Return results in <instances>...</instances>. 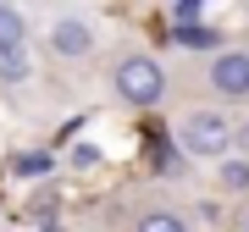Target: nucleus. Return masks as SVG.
<instances>
[{"label":"nucleus","instance_id":"2","mask_svg":"<svg viewBox=\"0 0 249 232\" xmlns=\"http://www.w3.org/2000/svg\"><path fill=\"white\" fill-rule=\"evenodd\" d=\"M111 89L122 105H133V111H155L160 99H166V66L155 61V55H122L111 72Z\"/></svg>","mask_w":249,"mask_h":232},{"label":"nucleus","instance_id":"3","mask_svg":"<svg viewBox=\"0 0 249 232\" xmlns=\"http://www.w3.org/2000/svg\"><path fill=\"white\" fill-rule=\"evenodd\" d=\"M28 17L22 6H0V83H22L34 72V50H28Z\"/></svg>","mask_w":249,"mask_h":232},{"label":"nucleus","instance_id":"1","mask_svg":"<svg viewBox=\"0 0 249 232\" xmlns=\"http://www.w3.org/2000/svg\"><path fill=\"white\" fill-rule=\"evenodd\" d=\"M232 138H238V127H232V116L222 111H183L178 116V149L188 155V161H227Z\"/></svg>","mask_w":249,"mask_h":232},{"label":"nucleus","instance_id":"6","mask_svg":"<svg viewBox=\"0 0 249 232\" xmlns=\"http://www.w3.org/2000/svg\"><path fill=\"white\" fill-rule=\"evenodd\" d=\"M133 232H194V227H188L183 210H144L133 221Z\"/></svg>","mask_w":249,"mask_h":232},{"label":"nucleus","instance_id":"10","mask_svg":"<svg viewBox=\"0 0 249 232\" xmlns=\"http://www.w3.org/2000/svg\"><path fill=\"white\" fill-rule=\"evenodd\" d=\"M17 177H34V182H39V177H50V155H45V149L22 155V161H17Z\"/></svg>","mask_w":249,"mask_h":232},{"label":"nucleus","instance_id":"5","mask_svg":"<svg viewBox=\"0 0 249 232\" xmlns=\"http://www.w3.org/2000/svg\"><path fill=\"white\" fill-rule=\"evenodd\" d=\"M205 83L216 99H249V50H216L205 66Z\"/></svg>","mask_w":249,"mask_h":232},{"label":"nucleus","instance_id":"9","mask_svg":"<svg viewBox=\"0 0 249 232\" xmlns=\"http://www.w3.org/2000/svg\"><path fill=\"white\" fill-rule=\"evenodd\" d=\"M199 17H205V6H199V0H178V6L166 11V22H172V28H194Z\"/></svg>","mask_w":249,"mask_h":232},{"label":"nucleus","instance_id":"7","mask_svg":"<svg viewBox=\"0 0 249 232\" xmlns=\"http://www.w3.org/2000/svg\"><path fill=\"white\" fill-rule=\"evenodd\" d=\"M172 45H178V50H216V45H222V33H216V28H205V22H194V28H172Z\"/></svg>","mask_w":249,"mask_h":232},{"label":"nucleus","instance_id":"8","mask_svg":"<svg viewBox=\"0 0 249 232\" xmlns=\"http://www.w3.org/2000/svg\"><path fill=\"white\" fill-rule=\"evenodd\" d=\"M216 182H222L227 194H249V161L244 155H227V161L216 166Z\"/></svg>","mask_w":249,"mask_h":232},{"label":"nucleus","instance_id":"11","mask_svg":"<svg viewBox=\"0 0 249 232\" xmlns=\"http://www.w3.org/2000/svg\"><path fill=\"white\" fill-rule=\"evenodd\" d=\"M244 232H249V210H244Z\"/></svg>","mask_w":249,"mask_h":232},{"label":"nucleus","instance_id":"4","mask_svg":"<svg viewBox=\"0 0 249 232\" xmlns=\"http://www.w3.org/2000/svg\"><path fill=\"white\" fill-rule=\"evenodd\" d=\"M45 45L55 61H89L94 45H100V33H94V22L89 17H78V11H61L50 28H45Z\"/></svg>","mask_w":249,"mask_h":232}]
</instances>
